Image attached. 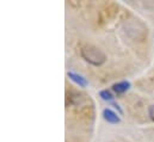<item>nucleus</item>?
<instances>
[{
    "instance_id": "nucleus-1",
    "label": "nucleus",
    "mask_w": 154,
    "mask_h": 142,
    "mask_svg": "<svg viewBox=\"0 0 154 142\" xmlns=\"http://www.w3.org/2000/svg\"><path fill=\"white\" fill-rule=\"evenodd\" d=\"M80 55L86 62H88L92 66H102L106 60L105 54L98 47L92 44L82 45L80 48Z\"/></svg>"
},
{
    "instance_id": "nucleus-2",
    "label": "nucleus",
    "mask_w": 154,
    "mask_h": 142,
    "mask_svg": "<svg viewBox=\"0 0 154 142\" xmlns=\"http://www.w3.org/2000/svg\"><path fill=\"white\" fill-rule=\"evenodd\" d=\"M103 117H104V119H105L108 123H111V124H118V123L121 122L119 116L116 113L115 111H112L111 109H104V111H103Z\"/></svg>"
},
{
    "instance_id": "nucleus-3",
    "label": "nucleus",
    "mask_w": 154,
    "mask_h": 142,
    "mask_svg": "<svg viewBox=\"0 0 154 142\" xmlns=\"http://www.w3.org/2000/svg\"><path fill=\"white\" fill-rule=\"evenodd\" d=\"M67 76H68L73 82H75L79 87H86V86L88 85V81H87L82 75H80V74H78V73L68 72V73H67Z\"/></svg>"
},
{
    "instance_id": "nucleus-4",
    "label": "nucleus",
    "mask_w": 154,
    "mask_h": 142,
    "mask_svg": "<svg viewBox=\"0 0 154 142\" xmlns=\"http://www.w3.org/2000/svg\"><path fill=\"white\" fill-rule=\"evenodd\" d=\"M130 82L129 81H125V80H123V81H119V82H116L112 85V91L117 93V94H123V93H125L129 88H130Z\"/></svg>"
},
{
    "instance_id": "nucleus-5",
    "label": "nucleus",
    "mask_w": 154,
    "mask_h": 142,
    "mask_svg": "<svg viewBox=\"0 0 154 142\" xmlns=\"http://www.w3.org/2000/svg\"><path fill=\"white\" fill-rule=\"evenodd\" d=\"M99 97L103 99V100H105V102H108V103H114V94L111 93V91H109V90H102L100 92H99Z\"/></svg>"
},
{
    "instance_id": "nucleus-6",
    "label": "nucleus",
    "mask_w": 154,
    "mask_h": 142,
    "mask_svg": "<svg viewBox=\"0 0 154 142\" xmlns=\"http://www.w3.org/2000/svg\"><path fill=\"white\" fill-rule=\"evenodd\" d=\"M148 116H149V118L154 122V104L148 107Z\"/></svg>"
}]
</instances>
